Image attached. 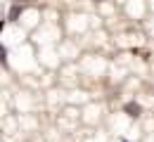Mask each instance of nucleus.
Returning <instances> with one entry per match:
<instances>
[{"label":"nucleus","mask_w":154,"mask_h":142,"mask_svg":"<svg viewBox=\"0 0 154 142\" xmlns=\"http://www.w3.org/2000/svg\"><path fill=\"white\" fill-rule=\"evenodd\" d=\"M123 109H126V114H128V116H133V119H137V116H140V111H142L137 102H128Z\"/></svg>","instance_id":"f257e3e1"},{"label":"nucleus","mask_w":154,"mask_h":142,"mask_svg":"<svg viewBox=\"0 0 154 142\" xmlns=\"http://www.w3.org/2000/svg\"><path fill=\"white\" fill-rule=\"evenodd\" d=\"M21 12V5H12V10H10V21H14L17 17H19Z\"/></svg>","instance_id":"f03ea898"},{"label":"nucleus","mask_w":154,"mask_h":142,"mask_svg":"<svg viewBox=\"0 0 154 142\" xmlns=\"http://www.w3.org/2000/svg\"><path fill=\"white\" fill-rule=\"evenodd\" d=\"M19 2H21V0H17V5H19Z\"/></svg>","instance_id":"7ed1b4c3"},{"label":"nucleus","mask_w":154,"mask_h":142,"mask_svg":"<svg viewBox=\"0 0 154 142\" xmlns=\"http://www.w3.org/2000/svg\"><path fill=\"white\" fill-rule=\"evenodd\" d=\"M123 142H126V140H123Z\"/></svg>","instance_id":"20e7f679"}]
</instances>
